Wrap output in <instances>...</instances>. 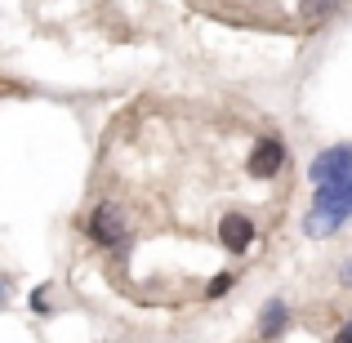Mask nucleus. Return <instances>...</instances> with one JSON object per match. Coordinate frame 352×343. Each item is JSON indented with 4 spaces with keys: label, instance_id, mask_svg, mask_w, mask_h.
Masks as SVG:
<instances>
[{
    "label": "nucleus",
    "instance_id": "9d476101",
    "mask_svg": "<svg viewBox=\"0 0 352 343\" xmlns=\"http://www.w3.org/2000/svg\"><path fill=\"white\" fill-rule=\"evenodd\" d=\"M335 343H352V317L344 321V330H339V335H335Z\"/></svg>",
    "mask_w": 352,
    "mask_h": 343
},
{
    "label": "nucleus",
    "instance_id": "9b49d317",
    "mask_svg": "<svg viewBox=\"0 0 352 343\" xmlns=\"http://www.w3.org/2000/svg\"><path fill=\"white\" fill-rule=\"evenodd\" d=\"M344 285L352 290V263H344Z\"/></svg>",
    "mask_w": 352,
    "mask_h": 343
},
{
    "label": "nucleus",
    "instance_id": "39448f33",
    "mask_svg": "<svg viewBox=\"0 0 352 343\" xmlns=\"http://www.w3.org/2000/svg\"><path fill=\"white\" fill-rule=\"evenodd\" d=\"M219 241H223L228 254H245L254 245V219L250 214H223L219 219Z\"/></svg>",
    "mask_w": 352,
    "mask_h": 343
},
{
    "label": "nucleus",
    "instance_id": "f03ea898",
    "mask_svg": "<svg viewBox=\"0 0 352 343\" xmlns=\"http://www.w3.org/2000/svg\"><path fill=\"white\" fill-rule=\"evenodd\" d=\"M308 179L317 183V188L339 183V179H352V143H339V147L317 152V156H312V165H308Z\"/></svg>",
    "mask_w": 352,
    "mask_h": 343
},
{
    "label": "nucleus",
    "instance_id": "423d86ee",
    "mask_svg": "<svg viewBox=\"0 0 352 343\" xmlns=\"http://www.w3.org/2000/svg\"><path fill=\"white\" fill-rule=\"evenodd\" d=\"M285 326H290V303L267 299V303H263V312H258V339H276Z\"/></svg>",
    "mask_w": 352,
    "mask_h": 343
},
{
    "label": "nucleus",
    "instance_id": "20e7f679",
    "mask_svg": "<svg viewBox=\"0 0 352 343\" xmlns=\"http://www.w3.org/2000/svg\"><path fill=\"white\" fill-rule=\"evenodd\" d=\"M281 165H285V143H281V138H272V134L258 138L254 152H250V174H254V179H276Z\"/></svg>",
    "mask_w": 352,
    "mask_h": 343
},
{
    "label": "nucleus",
    "instance_id": "6e6552de",
    "mask_svg": "<svg viewBox=\"0 0 352 343\" xmlns=\"http://www.w3.org/2000/svg\"><path fill=\"white\" fill-rule=\"evenodd\" d=\"M228 290H232V272H219V276H210V285H206V299H223Z\"/></svg>",
    "mask_w": 352,
    "mask_h": 343
},
{
    "label": "nucleus",
    "instance_id": "0eeeda50",
    "mask_svg": "<svg viewBox=\"0 0 352 343\" xmlns=\"http://www.w3.org/2000/svg\"><path fill=\"white\" fill-rule=\"evenodd\" d=\"M330 9H335V0H299V14L308 18V23H321Z\"/></svg>",
    "mask_w": 352,
    "mask_h": 343
},
{
    "label": "nucleus",
    "instance_id": "7ed1b4c3",
    "mask_svg": "<svg viewBox=\"0 0 352 343\" xmlns=\"http://www.w3.org/2000/svg\"><path fill=\"white\" fill-rule=\"evenodd\" d=\"M125 232H129V223H125V210L120 206H112V201H103V206L89 214V236L98 241V245H120L125 241Z\"/></svg>",
    "mask_w": 352,
    "mask_h": 343
},
{
    "label": "nucleus",
    "instance_id": "1a4fd4ad",
    "mask_svg": "<svg viewBox=\"0 0 352 343\" xmlns=\"http://www.w3.org/2000/svg\"><path fill=\"white\" fill-rule=\"evenodd\" d=\"M27 303H32L36 312H50V299H45V285H41V290H32V299H27Z\"/></svg>",
    "mask_w": 352,
    "mask_h": 343
},
{
    "label": "nucleus",
    "instance_id": "f8f14e48",
    "mask_svg": "<svg viewBox=\"0 0 352 343\" xmlns=\"http://www.w3.org/2000/svg\"><path fill=\"white\" fill-rule=\"evenodd\" d=\"M0 294H5V281H0Z\"/></svg>",
    "mask_w": 352,
    "mask_h": 343
},
{
    "label": "nucleus",
    "instance_id": "f257e3e1",
    "mask_svg": "<svg viewBox=\"0 0 352 343\" xmlns=\"http://www.w3.org/2000/svg\"><path fill=\"white\" fill-rule=\"evenodd\" d=\"M348 219H352V179H339V183L317 188L312 210H308V219H303V232H308L312 241H321V236H335Z\"/></svg>",
    "mask_w": 352,
    "mask_h": 343
}]
</instances>
